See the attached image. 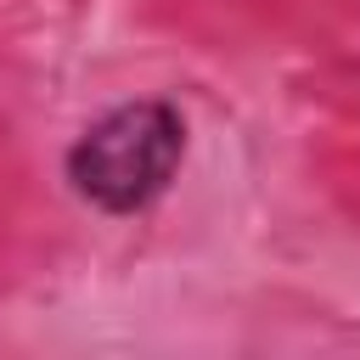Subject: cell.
I'll use <instances>...</instances> for the list:
<instances>
[{
    "mask_svg": "<svg viewBox=\"0 0 360 360\" xmlns=\"http://www.w3.org/2000/svg\"><path fill=\"white\" fill-rule=\"evenodd\" d=\"M186 158V118L169 101H124L68 146V186L101 214H141L158 202Z\"/></svg>",
    "mask_w": 360,
    "mask_h": 360,
    "instance_id": "obj_1",
    "label": "cell"
}]
</instances>
